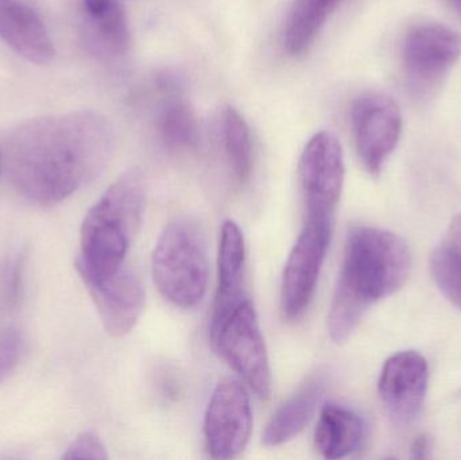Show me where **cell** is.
Wrapping results in <instances>:
<instances>
[{"label":"cell","mask_w":461,"mask_h":460,"mask_svg":"<svg viewBox=\"0 0 461 460\" xmlns=\"http://www.w3.org/2000/svg\"><path fill=\"white\" fill-rule=\"evenodd\" d=\"M22 353V337L18 329H5L0 331V383L11 374Z\"/></svg>","instance_id":"603a6c76"},{"label":"cell","mask_w":461,"mask_h":460,"mask_svg":"<svg viewBox=\"0 0 461 460\" xmlns=\"http://www.w3.org/2000/svg\"><path fill=\"white\" fill-rule=\"evenodd\" d=\"M344 176L346 167L340 140L332 132H316L298 161V183L306 219L335 221Z\"/></svg>","instance_id":"8992f818"},{"label":"cell","mask_w":461,"mask_h":460,"mask_svg":"<svg viewBox=\"0 0 461 460\" xmlns=\"http://www.w3.org/2000/svg\"><path fill=\"white\" fill-rule=\"evenodd\" d=\"M340 2H343V0H340Z\"/></svg>","instance_id":"83f0119b"},{"label":"cell","mask_w":461,"mask_h":460,"mask_svg":"<svg viewBox=\"0 0 461 460\" xmlns=\"http://www.w3.org/2000/svg\"><path fill=\"white\" fill-rule=\"evenodd\" d=\"M246 242L240 227L233 221H224L219 245V284L213 307L212 321L223 319L233 308L247 299L244 293Z\"/></svg>","instance_id":"5bb4252c"},{"label":"cell","mask_w":461,"mask_h":460,"mask_svg":"<svg viewBox=\"0 0 461 460\" xmlns=\"http://www.w3.org/2000/svg\"><path fill=\"white\" fill-rule=\"evenodd\" d=\"M351 121L363 167L371 175H379L400 140V108L386 95L368 92L352 104Z\"/></svg>","instance_id":"9c48e42d"},{"label":"cell","mask_w":461,"mask_h":460,"mask_svg":"<svg viewBox=\"0 0 461 460\" xmlns=\"http://www.w3.org/2000/svg\"><path fill=\"white\" fill-rule=\"evenodd\" d=\"M113 148L115 131L102 113L41 116L7 135L3 165L22 196L35 204L53 205L94 180Z\"/></svg>","instance_id":"6da1fadb"},{"label":"cell","mask_w":461,"mask_h":460,"mask_svg":"<svg viewBox=\"0 0 461 460\" xmlns=\"http://www.w3.org/2000/svg\"><path fill=\"white\" fill-rule=\"evenodd\" d=\"M211 345L260 399L271 393L267 348L254 302L247 297L229 315L211 323Z\"/></svg>","instance_id":"5b68a950"},{"label":"cell","mask_w":461,"mask_h":460,"mask_svg":"<svg viewBox=\"0 0 461 460\" xmlns=\"http://www.w3.org/2000/svg\"><path fill=\"white\" fill-rule=\"evenodd\" d=\"M365 426L357 412L339 404H327L314 429V446L325 459H343L362 445Z\"/></svg>","instance_id":"2e32d148"},{"label":"cell","mask_w":461,"mask_h":460,"mask_svg":"<svg viewBox=\"0 0 461 460\" xmlns=\"http://www.w3.org/2000/svg\"><path fill=\"white\" fill-rule=\"evenodd\" d=\"M411 269V248L402 238L376 227H354L328 315L330 339L346 342L375 302L405 285Z\"/></svg>","instance_id":"7a4b0ae2"},{"label":"cell","mask_w":461,"mask_h":460,"mask_svg":"<svg viewBox=\"0 0 461 460\" xmlns=\"http://www.w3.org/2000/svg\"><path fill=\"white\" fill-rule=\"evenodd\" d=\"M448 2L451 3L452 7H454L461 15V0H448Z\"/></svg>","instance_id":"484cf974"},{"label":"cell","mask_w":461,"mask_h":460,"mask_svg":"<svg viewBox=\"0 0 461 460\" xmlns=\"http://www.w3.org/2000/svg\"><path fill=\"white\" fill-rule=\"evenodd\" d=\"M340 0H294L285 21L284 43L292 56L308 51Z\"/></svg>","instance_id":"ac0fdd59"},{"label":"cell","mask_w":461,"mask_h":460,"mask_svg":"<svg viewBox=\"0 0 461 460\" xmlns=\"http://www.w3.org/2000/svg\"><path fill=\"white\" fill-rule=\"evenodd\" d=\"M62 458L107 460L108 454L107 448L96 435L92 432H84L70 443Z\"/></svg>","instance_id":"cb8c5ba5"},{"label":"cell","mask_w":461,"mask_h":460,"mask_svg":"<svg viewBox=\"0 0 461 460\" xmlns=\"http://www.w3.org/2000/svg\"><path fill=\"white\" fill-rule=\"evenodd\" d=\"M145 178L140 169L121 176L88 211L81 226L80 278L107 277L124 266L142 221Z\"/></svg>","instance_id":"3957f363"},{"label":"cell","mask_w":461,"mask_h":460,"mask_svg":"<svg viewBox=\"0 0 461 460\" xmlns=\"http://www.w3.org/2000/svg\"><path fill=\"white\" fill-rule=\"evenodd\" d=\"M428 381L427 359L417 351H401L384 362L378 393L387 415L397 426H411L421 416Z\"/></svg>","instance_id":"8fae6325"},{"label":"cell","mask_w":461,"mask_h":460,"mask_svg":"<svg viewBox=\"0 0 461 460\" xmlns=\"http://www.w3.org/2000/svg\"><path fill=\"white\" fill-rule=\"evenodd\" d=\"M0 38L37 65L49 64L56 56L42 19L21 0H0Z\"/></svg>","instance_id":"4fadbf2b"},{"label":"cell","mask_w":461,"mask_h":460,"mask_svg":"<svg viewBox=\"0 0 461 460\" xmlns=\"http://www.w3.org/2000/svg\"><path fill=\"white\" fill-rule=\"evenodd\" d=\"M83 42L92 56L100 59H119L131 45L129 19L122 2L111 5L103 13L84 14Z\"/></svg>","instance_id":"e0dca14e"},{"label":"cell","mask_w":461,"mask_h":460,"mask_svg":"<svg viewBox=\"0 0 461 460\" xmlns=\"http://www.w3.org/2000/svg\"><path fill=\"white\" fill-rule=\"evenodd\" d=\"M167 100L159 116V132L169 148L191 150L199 142V124L196 113L181 96L178 86L167 89Z\"/></svg>","instance_id":"ffe728a7"},{"label":"cell","mask_w":461,"mask_h":460,"mask_svg":"<svg viewBox=\"0 0 461 460\" xmlns=\"http://www.w3.org/2000/svg\"><path fill=\"white\" fill-rule=\"evenodd\" d=\"M224 150L230 169L239 185L249 180L252 172V142L249 124L233 107H226L221 113Z\"/></svg>","instance_id":"44dd1931"},{"label":"cell","mask_w":461,"mask_h":460,"mask_svg":"<svg viewBox=\"0 0 461 460\" xmlns=\"http://www.w3.org/2000/svg\"><path fill=\"white\" fill-rule=\"evenodd\" d=\"M2 169H3V153L0 151V175H2Z\"/></svg>","instance_id":"4316f807"},{"label":"cell","mask_w":461,"mask_h":460,"mask_svg":"<svg viewBox=\"0 0 461 460\" xmlns=\"http://www.w3.org/2000/svg\"><path fill=\"white\" fill-rule=\"evenodd\" d=\"M23 258L8 257L0 266V312H10L18 305L22 292Z\"/></svg>","instance_id":"7402d4cb"},{"label":"cell","mask_w":461,"mask_h":460,"mask_svg":"<svg viewBox=\"0 0 461 460\" xmlns=\"http://www.w3.org/2000/svg\"><path fill=\"white\" fill-rule=\"evenodd\" d=\"M154 284L165 300L191 310L204 299L208 259L204 238L188 219H176L165 227L151 256Z\"/></svg>","instance_id":"277c9868"},{"label":"cell","mask_w":461,"mask_h":460,"mask_svg":"<svg viewBox=\"0 0 461 460\" xmlns=\"http://www.w3.org/2000/svg\"><path fill=\"white\" fill-rule=\"evenodd\" d=\"M428 439L425 437H417L416 442L413 446V458L414 459H425L428 458Z\"/></svg>","instance_id":"d4e9b609"},{"label":"cell","mask_w":461,"mask_h":460,"mask_svg":"<svg viewBox=\"0 0 461 460\" xmlns=\"http://www.w3.org/2000/svg\"><path fill=\"white\" fill-rule=\"evenodd\" d=\"M430 272L444 296L461 310V213L451 221L433 250Z\"/></svg>","instance_id":"d6986e66"},{"label":"cell","mask_w":461,"mask_h":460,"mask_svg":"<svg viewBox=\"0 0 461 460\" xmlns=\"http://www.w3.org/2000/svg\"><path fill=\"white\" fill-rule=\"evenodd\" d=\"M252 410L246 388L236 380L218 383L204 416V439L213 459H232L249 445Z\"/></svg>","instance_id":"ba28073f"},{"label":"cell","mask_w":461,"mask_h":460,"mask_svg":"<svg viewBox=\"0 0 461 460\" xmlns=\"http://www.w3.org/2000/svg\"><path fill=\"white\" fill-rule=\"evenodd\" d=\"M333 221L306 219L285 262L281 310L287 320H297L311 304L330 248Z\"/></svg>","instance_id":"52a82bcc"},{"label":"cell","mask_w":461,"mask_h":460,"mask_svg":"<svg viewBox=\"0 0 461 460\" xmlns=\"http://www.w3.org/2000/svg\"><path fill=\"white\" fill-rule=\"evenodd\" d=\"M103 327L111 337L130 334L145 307V288L131 267L122 266L107 277H84Z\"/></svg>","instance_id":"7c38bea8"},{"label":"cell","mask_w":461,"mask_h":460,"mask_svg":"<svg viewBox=\"0 0 461 460\" xmlns=\"http://www.w3.org/2000/svg\"><path fill=\"white\" fill-rule=\"evenodd\" d=\"M321 375L312 377L274 413L262 435L266 447H278L294 439L308 426L324 397Z\"/></svg>","instance_id":"9a60e30c"},{"label":"cell","mask_w":461,"mask_h":460,"mask_svg":"<svg viewBox=\"0 0 461 460\" xmlns=\"http://www.w3.org/2000/svg\"><path fill=\"white\" fill-rule=\"evenodd\" d=\"M461 57V34L438 23L420 24L402 46L406 78L416 91L432 89Z\"/></svg>","instance_id":"30bf717a"}]
</instances>
